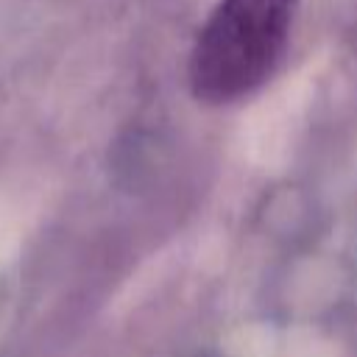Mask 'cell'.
<instances>
[{
  "label": "cell",
  "mask_w": 357,
  "mask_h": 357,
  "mask_svg": "<svg viewBox=\"0 0 357 357\" xmlns=\"http://www.w3.org/2000/svg\"><path fill=\"white\" fill-rule=\"evenodd\" d=\"M298 0H220L192 50V89L206 103L254 92L276 67Z\"/></svg>",
  "instance_id": "6da1fadb"
}]
</instances>
